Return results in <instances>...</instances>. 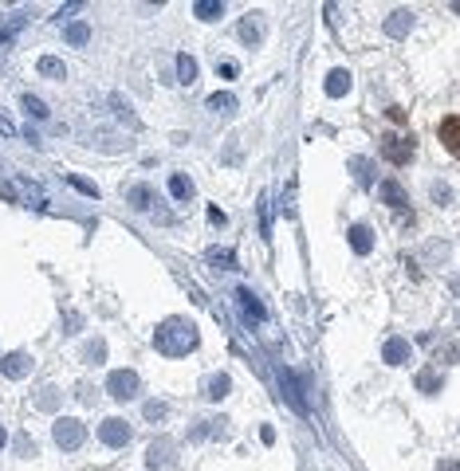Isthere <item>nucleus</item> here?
I'll list each match as a JSON object with an SVG mask.
<instances>
[{
    "mask_svg": "<svg viewBox=\"0 0 460 471\" xmlns=\"http://www.w3.org/2000/svg\"><path fill=\"white\" fill-rule=\"evenodd\" d=\"M205 263H213V267H236V255H232V248H208Z\"/></svg>",
    "mask_w": 460,
    "mask_h": 471,
    "instance_id": "24",
    "label": "nucleus"
},
{
    "mask_svg": "<svg viewBox=\"0 0 460 471\" xmlns=\"http://www.w3.org/2000/svg\"><path fill=\"white\" fill-rule=\"evenodd\" d=\"M20 106L28 110L32 118H47V102H40L36 95H24V99H20Z\"/></svg>",
    "mask_w": 460,
    "mask_h": 471,
    "instance_id": "29",
    "label": "nucleus"
},
{
    "mask_svg": "<svg viewBox=\"0 0 460 471\" xmlns=\"http://www.w3.org/2000/svg\"><path fill=\"white\" fill-rule=\"evenodd\" d=\"M130 436H134V432H130V424H126L122 417H107L99 424V440L107 444V448H126Z\"/></svg>",
    "mask_w": 460,
    "mask_h": 471,
    "instance_id": "4",
    "label": "nucleus"
},
{
    "mask_svg": "<svg viewBox=\"0 0 460 471\" xmlns=\"http://www.w3.org/2000/svg\"><path fill=\"white\" fill-rule=\"evenodd\" d=\"M409 28H413V12H406V8L390 12V20H385V35H394V40H406Z\"/></svg>",
    "mask_w": 460,
    "mask_h": 471,
    "instance_id": "11",
    "label": "nucleus"
},
{
    "mask_svg": "<svg viewBox=\"0 0 460 471\" xmlns=\"http://www.w3.org/2000/svg\"><path fill=\"white\" fill-rule=\"evenodd\" d=\"M130 205H134V209H150V205H153V189L150 185H134L130 189Z\"/></svg>",
    "mask_w": 460,
    "mask_h": 471,
    "instance_id": "27",
    "label": "nucleus"
},
{
    "mask_svg": "<svg viewBox=\"0 0 460 471\" xmlns=\"http://www.w3.org/2000/svg\"><path fill=\"white\" fill-rule=\"evenodd\" d=\"M169 193H174V200H189L193 197V181L185 173H169Z\"/></svg>",
    "mask_w": 460,
    "mask_h": 471,
    "instance_id": "22",
    "label": "nucleus"
},
{
    "mask_svg": "<svg viewBox=\"0 0 460 471\" xmlns=\"http://www.w3.org/2000/svg\"><path fill=\"white\" fill-rule=\"evenodd\" d=\"M351 169H354V181H358L362 189H370V185H374V165H370V157H354Z\"/></svg>",
    "mask_w": 460,
    "mask_h": 471,
    "instance_id": "21",
    "label": "nucleus"
},
{
    "mask_svg": "<svg viewBox=\"0 0 460 471\" xmlns=\"http://www.w3.org/2000/svg\"><path fill=\"white\" fill-rule=\"evenodd\" d=\"M437 471H460V463H457V460H440Z\"/></svg>",
    "mask_w": 460,
    "mask_h": 471,
    "instance_id": "39",
    "label": "nucleus"
},
{
    "mask_svg": "<svg viewBox=\"0 0 460 471\" xmlns=\"http://www.w3.org/2000/svg\"><path fill=\"white\" fill-rule=\"evenodd\" d=\"M351 248L358 255H370V248H374V228L370 224H354L351 228Z\"/></svg>",
    "mask_w": 460,
    "mask_h": 471,
    "instance_id": "13",
    "label": "nucleus"
},
{
    "mask_svg": "<svg viewBox=\"0 0 460 471\" xmlns=\"http://www.w3.org/2000/svg\"><path fill=\"white\" fill-rule=\"evenodd\" d=\"M153 350L165 353V358H185V353L197 350V326L189 318H165L153 330Z\"/></svg>",
    "mask_w": 460,
    "mask_h": 471,
    "instance_id": "1",
    "label": "nucleus"
},
{
    "mask_svg": "<svg viewBox=\"0 0 460 471\" xmlns=\"http://www.w3.org/2000/svg\"><path fill=\"white\" fill-rule=\"evenodd\" d=\"M0 134H4V138H12V134H20V130H16V122H12L8 114H4V110H0Z\"/></svg>",
    "mask_w": 460,
    "mask_h": 471,
    "instance_id": "36",
    "label": "nucleus"
},
{
    "mask_svg": "<svg viewBox=\"0 0 460 471\" xmlns=\"http://www.w3.org/2000/svg\"><path fill=\"white\" fill-rule=\"evenodd\" d=\"M40 75H47V79H63V75H67L63 59H55V55H44V59H40Z\"/></svg>",
    "mask_w": 460,
    "mask_h": 471,
    "instance_id": "25",
    "label": "nucleus"
},
{
    "mask_svg": "<svg viewBox=\"0 0 460 471\" xmlns=\"http://www.w3.org/2000/svg\"><path fill=\"white\" fill-rule=\"evenodd\" d=\"M20 193L28 197V205H32V209H47V193L36 185V181H20Z\"/></svg>",
    "mask_w": 460,
    "mask_h": 471,
    "instance_id": "23",
    "label": "nucleus"
},
{
    "mask_svg": "<svg viewBox=\"0 0 460 471\" xmlns=\"http://www.w3.org/2000/svg\"><path fill=\"white\" fill-rule=\"evenodd\" d=\"M67 185L75 189V193H87V197H99V185H95V181H87V177H75V173H67Z\"/></svg>",
    "mask_w": 460,
    "mask_h": 471,
    "instance_id": "28",
    "label": "nucleus"
},
{
    "mask_svg": "<svg viewBox=\"0 0 460 471\" xmlns=\"http://www.w3.org/2000/svg\"><path fill=\"white\" fill-rule=\"evenodd\" d=\"M417 389H421V393H429V397H433V393H440V385H445V377H440V369H433V365H425V369H421V373H417Z\"/></svg>",
    "mask_w": 460,
    "mask_h": 471,
    "instance_id": "14",
    "label": "nucleus"
},
{
    "mask_svg": "<svg viewBox=\"0 0 460 471\" xmlns=\"http://www.w3.org/2000/svg\"><path fill=\"white\" fill-rule=\"evenodd\" d=\"M138 389H142V381H138V373L134 369H114L107 377V393L114 397V401H130Z\"/></svg>",
    "mask_w": 460,
    "mask_h": 471,
    "instance_id": "3",
    "label": "nucleus"
},
{
    "mask_svg": "<svg viewBox=\"0 0 460 471\" xmlns=\"http://www.w3.org/2000/svg\"><path fill=\"white\" fill-rule=\"evenodd\" d=\"M437 138H440V145H445L452 157H460V114H449V118H440Z\"/></svg>",
    "mask_w": 460,
    "mask_h": 471,
    "instance_id": "7",
    "label": "nucleus"
},
{
    "mask_svg": "<svg viewBox=\"0 0 460 471\" xmlns=\"http://www.w3.org/2000/svg\"><path fill=\"white\" fill-rule=\"evenodd\" d=\"M169 463H174V444H169V440H153L150 452H146V468H150V471H165Z\"/></svg>",
    "mask_w": 460,
    "mask_h": 471,
    "instance_id": "9",
    "label": "nucleus"
},
{
    "mask_svg": "<svg viewBox=\"0 0 460 471\" xmlns=\"http://www.w3.org/2000/svg\"><path fill=\"white\" fill-rule=\"evenodd\" d=\"M323 87H327V95H330V99H342V95L351 90V75H346V71H330Z\"/></svg>",
    "mask_w": 460,
    "mask_h": 471,
    "instance_id": "18",
    "label": "nucleus"
},
{
    "mask_svg": "<svg viewBox=\"0 0 460 471\" xmlns=\"http://www.w3.org/2000/svg\"><path fill=\"white\" fill-rule=\"evenodd\" d=\"M240 40L248 47H256L263 40V12H248V16L240 20Z\"/></svg>",
    "mask_w": 460,
    "mask_h": 471,
    "instance_id": "10",
    "label": "nucleus"
},
{
    "mask_svg": "<svg viewBox=\"0 0 460 471\" xmlns=\"http://www.w3.org/2000/svg\"><path fill=\"white\" fill-rule=\"evenodd\" d=\"M433 200H437V205H449V185H433Z\"/></svg>",
    "mask_w": 460,
    "mask_h": 471,
    "instance_id": "37",
    "label": "nucleus"
},
{
    "mask_svg": "<svg viewBox=\"0 0 460 471\" xmlns=\"http://www.w3.org/2000/svg\"><path fill=\"white\" fill-rule=\"evenodd\" d=\"M4 444H8V432H4V424H0V448H4Z\"/></svg>",
    "mask_w": 460,
    "mask_h": 471,
    "instance_id": "40",
    "label": "nucleus"
},
{
    "mask_svg": "<svg viewBox=\"0 0 460 471\" xmlns=\"http://www.w3.org/2000/svg\"><path fill=\"white\" fill-rule=\"evenodd\" d=\"M229 393H232V377H229V373L208 377V385H205V397H208V401H224Z\"/></svg>",
    "mask_w": 460,
    "mask_h": 471,
    "instance_id": "15",
    "label": "nucleus"
},
{
    "mask_svg": "<svg viewBox=\"0 0 460 471\" xmlns=\"http://www.w3.org/2000/svg\"><path fill=\"white\" fill-rule=\"evenodd\" d=\"M236 303H240V310H244V318H248V322H263V307L260 303H256V295L252 291H236Z\"/></svg>",
    "mask_w": 460,
    "mask_h": 471,
    "instance_id": "16",
    "label": "nucleus"
},
{
    "mask_svg": "<svg viewBox=\"0 0 460 471\" xmlns=\"http://www.w3.org/2000/svg\"><path fill=\"white\" fill-rule=\"evenodd\" d=\"M0 373H4L8 381H20V377H28V373H32V353H24V350L4 353V362H0Z\"/></svg>",
    "mask_w": 460,
    "mask_h": 471,
    "instance_id": "6",
    "label": "nucleus"
},
{
    "mask_svg": "<svg viewBox=\"0 0 460 471\" xmlns=\"http://www.w3.org/2000/svg\"><path fill=\"white\" fill-rule=\"evenodd\" d=\"M110 106H114V114H118L122 122H134V114H130V106H126V99H122V95H110Z\"/></svg>",
    "mask_w": 460,
    "mask_h": 471,
    "instance_id": "34",
    "label": "nucleus"
},
{
    "mask_svg": "<svg viewBox=\"0 0 460 471\" xmlns=\"http://www.w3.org/2000/svg\"><path fill=\"white\" fill-rule=\"evenodd\" d=\"M284 389H287V405L296 408V413H303V417H307V405H303V397H299L296 381H291V373H284Z\"/></svg>",
    "mask_w": 460,
    "mask_h": 471,
    "instance_id": "26",
    "label": "nucleus"
},
{
    "mask_svg": "<svg viewBox=\"0 0 460 471\" xmlns=\"http://www.w3.org/2000/svg\"><path fill=\"white\" fill-rule=\"evenodd\" d=\"M52 436H55V444H59L63 452H75V448H83L87 428H83V420H79V417H59L52 424Z\"/></svg>",
    "mask_w": 460,
    "mask_h": 471,
    "instance_id": "2",
    "label": "nucleus"
},
{
    "mask_svg": "<svg viewBox=\"0 0 460 471\" xmlns=\"http://www.w3.org/2000/svg\"><path fill=\"white\" fill-rule=\"evenodd\" d=\"M382 358H385L390 365H406V362H409V342H406V338H385Z\"/></svg>",
    "mask_w": 460,
    "mask_h": 471,
    "instance_id": "12",
    "label": "nucleus"
},
{
    "mask_svg": "<svg viewBox=\"0 0 460 471\" xmlns=\"http://www.w3.org/2000/svg\"><path fill=\"white\" fill-rule=\"evenodd\" d=\"M83 358H87L91 365H102V358H107V342H91L87 350H83Z\"/></svg>",
    "mask_w": 460,
    "mask_h": 471,
    "instance_id": "31",
    "label": "nucleus"
},
{
    "mask_svg": "<svg viewBox=\"0 0 460 471\" xmlns=\"http://www.w3.org/2000/svg\"><path fill=\"white\" fill-rule=\"evenodd\" d=\"M165 413H169V405H165V401H150V405H146V420H150V424L165 420Z\"/></svg>",
    "mask_w": 460,
    "mask_h": 471,
    "instance_id": "32",
    "label": "nucleus"
},
{
    "mask_svg": "<svg viewBox=\"0 0 460 471\" xmlns=\"http://www.w3.org/2000/svg\"><path fill=\"white\" fill-rule=\"evenodd\" d=\"M177 83H197V59H193V55L189 51H181L177 55Z\"/></svg>",
    "mask_w": 460,
    "mask_h": 471,
    "instance_id": "17",
    "label": "nucleus"
},
{
    "mask_svg": "<svg viewBox=\"0 0 460 471\" xmlns=\"http://www.w3.org/2000/svg\"><path fill=\"white\" fill-rule=\"evenodd\" d=\"M36 405H40V408H47V413H52V408L59 405V393H55V389H40V397H36Z\"/></svg>",
    "mask_w": 460,
    "mask_h": 471,
    "instance_id": "33",
    "label": "nucleus"
},
{
    "mask_svg": "<svg viewBox=\"0 0 460 471\" xmlns=\"http://www.w3.org/2000/svg\"><path fill=\"white\" fill-rule=\"evenodd\" d=\"M382 154L394 165H409L413 161V142L409 138H382Z\"/></svg>",
    "mask_w": 460,
    "mask_h": 471,
    "instance_id": "8",
    "label": "nucleus"
},
{
    "mask_svg": "<svg viewBox=\"0 0 460 471\" xmlns=\"http://www.w3.org/2000/svg\"><path fill=\"white\" fill-rule=\"evenodd\" d=\"M378 193H382V200L390 205V209L401 212V220H409V197L406 189H401V181H394V177H385L382 185H378Z\"/></svg>",
    "mask_w": 460,
    "mask_h": 471,
    "instance_id": "5",
    "label": "nucleus"
},
{
    "mask_svg": "<svg viewBox=\"0 0 460 471\" xmlns=\"http://www.w3.org/2000/svg\"><path fill=\"white\" fill-rule=\"evenodd\" d=\"M205 110H217V114H229V110H236L232 90H217V95H208V99H205Z\"/></svg>",
    "mask_w": 460,
    "mask_h": 471,
    "instance_id": "20",
    "label": "nucleus"
},
{
    "mask_svg": "<svg viewBox=\"0 0 460 471\" xmlns=\"http://www.w3.org/2000/svg\"><path fill=\"white\" fill-rule=\"evenodd\" d=\"M193 16H197V20H220V16H224V4H220V0H197V4H193Z\"/></svg>",
    "mask_w": 460,
    "mask_h": 471,
    "instance_id": "19",
    "label": "nucleus"
},
{
    "mask_svg": "<svg viewBox=\"0 0 460 471\" xmlns=\"http://www.w3.org/2000/svg\"><path fill=\"white\" fill-rule=\"evenodd\" d=\"M260 228H263V236H268V228H272V200L268 197L260 200Z\"/></svg>",
    "mask_w": 460,
    "mask_h": 471,
    "instance_id": "35",
    "label": "nucleus"
},
{
    "mask_svg": "<svg viewBox=\"0 0 460 471\" xmlns=\"http://www.w3.org/2000/svg\"><path fill=\"white\" fill-rule=\"evenodd\" d=\"M87 40H91V28H87V24H71V28H67V44L83 47Z\"/></svg>",
    "mask_w": 460,
    "mask_h": 471,
    "instance_id": "30",
    "label": "nucleus"
},
{
    "mask_svg": "<svg viewBox=\"0 0 460 471\" xmlns=\"http://www.w3.org/2000/svg\"><path fill=\"white\" fill-rule=\"evenodd\" d=\"M217 71H220V79H236V75H240V67H236V63H220Z\"/></svg>",
    "mask_w": 460,
    "mask_h": 471,
    "instance_id": "38",
    "label": "nucleus"
}]
</instances>
